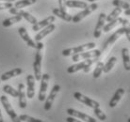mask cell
Listing matches in <instances>:
<instances>
[{"label": "cell", "mask_w": 130, "mask_h": 122, "mask_svg": "<svg viewBox=\"0 0 130 122\" xmlns=\"http://www.w3.org/2000/svg\"><path fill=\"white\" fill-rule=\"evenodd\" d=\"M59 90H60V86L59 85H55L52 87V89L50 91V94H49L48 97L45 99V103H44V106H43V108H44L45 111H49V110L51 109L53 103L55 100V98L57 97L58 93L59 92Z\"/></svg>", "instance_id": "obj_10"}, {"label": "cell", "mask_w": 130, "mask_h": 122, "mask_svg": "<svg viewBox=\"0 0 130 122\" xmlns=\"http://www.w3.org/2000/svg\"><path fill=\"white\" fill-rule=\"evenodd\" d=\"M22 17L19 16V15H14V16L10 17V18H7L3 21L2 23V25H3L4 27H10V26H13L14 24H16V23H19L22 21Z\"/></svg>", "instance_id": "obj_25"}, {"label": "cell", "mask_w": 130, "mask_h": 122, "mask_svg": "<svg viewBox=\"0 0 130 122\" xmlns=\"http://www.w3.org/2000/svg\"><path fill=\"white\" fill-rule=\"evenodd\" d=\"M42 49L43 43L42 42H37V53L35 55V60L33 62V71L34 77L37 81H41L42 79Z\"/></svg>", "instance_id": "obj_1"}, {"label": "cell", "mask_w": 130, "mask_h": 122, "mask_svg": "<svg viewBox=\"0 0 130 122\" xmlns=\"http://www.w3.org/2000/svg\"><path fill=\"white\" fill-rule=\"evenodd\" d=\"M67 114H68L69 116L81 119V120H83V121H85V122H97L92 116H89V115H86L85 113L79 112L77 110L73 109V108H68V109H67Z\"/></svg>", "instance_id": "obj_11"}, {"label": "cell", "mask_w": 130, "mask_h": 122, "mask_svg": "<svg viewBox=\"0 0 130 122\" xmlns=\"http://www.w3.org/2000/svg\"><path fill=\"white\" fill-rule=\"evenodd\" d=\"M95 46H96V44L94 42H89V43H85V44L79 45V46H76V47L64 49L62 51V55L63 56H70V55H76V54H79V53H83L85 51L91 50V49L94 48Z\"/></svg>", "instance_id": "obj_3"}, {"label": "cell", "mask_w": 130, "mask_h": 122, "mask_svg": "<svg viewBox=\"0 0 130 122\" xmlns=\"http://www.w3.org/2000/svg\"><path fill=\"white\" fill-rule=\"evenodd\" d=\"M19 118L22 122H45L43 120H41V119L35 118L33 116H27V115H21V116H19Z\"/></svg>", "instance_id": "obj_32"}, {"label": "cell", "mask_w": 130, "mask_h": 122, "mask_svg": "<svg viewBox=\"0 0 130 122\" xmlns=\"http://www.w3.org/2000/svg\"><path fill=\"white\" fill-rule=\"evenodd\" d=\"M119 24L123 25V26H128L130 23L128 22L126 19H124V18L118 17V18H116V19H114V20H112V21H110V22L107 23V25H106V26H104L103 30H104V32L107 33L108 31H110L113 27H115L117 25H119Z\"/></svg>", "instance_id": "obj_15"}, {"label": "cell", "mask_w": 130, "mask_h": 122, "mask_svg": "<svg viewBox=\"0 0 130 122\" xmlns=\"http://www.w3.org/2000/svg\"><path fill=\"white\" fill-rule=\"evenodd\" d=\"M97 61H98V57H95V58H91V59H86V60H83L81 62H78L76 64L70 66L67 69V72L68 73H75L76 71L83 70L84 72L87 73L91 70V65L93 64V63H95V62H97Z\"/></svg>", "instance_id": "obj_2"}, {"label": "cell", "mask_w": 130, "mask_h": 122, "mask_svg": "<svg viewBox=\"0 0 130 122\" xmlns=\"http://www.w3.org/2000/svg\"><path fill=\"white\" fill-rule=\"evenodd\" d=\"M124 34V27L123 26V27H120L119 29H117L115 32L112 34V35L108 38V39L106 40V42L104 43V47H103V50H106V49L109 46V45L113 44L114 42H116L119 38H120L121 36H123Z\"/></svg>", "instance_id": "obj_17"}, {"label": "cell", "mask_w": 130, "mask_h": 122, "mask_svg": "<svg viewBox=\"0 0 130 122\" xmlns=\"http://www.w3.org/2000/svg\"><path fill=\"white\" fill-rule=\"evenodd\" d=\"M124 34L126 36L128 42H130V26H124Z\"/></svg>", "instance_id": "obj_36"}, {"label": "cell", "mask_w": 130, "mask_h": 122, "mask_svg": "<svg viewBox=\"0 0 130 122\" xmlns=\"http://www.w3.org/2000/svg\"><path fill=\"white\" fill-rule=\"evenodd\" d=\"M122 11H123V10H122V9H120V8H115V9H114V10L110 12V14L107 16V18H106V21L108 23V22H110V21H112V20L118 18V17H119V15L122 13Z\"/></svg>", "instance_id": "obj_30"}, {"label": "cell", "mask_w": 130, "mask_h": 122, "mask_svg": "<svg viewBox=\"0 0 130 122\" xmlns=\"http://www.w3.org/2000/svg\"><path fill=\"white\" fill-rule=\"evenodd\" d=\"M0 101H1V104L3 105L6 113L8 114V116H10V119L12 120V122H22L20 120L19 116H17V114L15 113L14 109L12 108V106L10 103V100L7 98V96L2 95V96L0 97Z\"/></svg>", "instance_id": "obj_4"}, {"label": "cell", "mask_w": 130, "mask_h": 122, "mask_svg": "<svg viewBox=\"0 0 130 122\" xmlns=\"http://www.w3.org/2000/svg\"><path fill=\"white\" fill-rule=\"evenodd\" d=\"M56 20V16L55 15H51V16H48L45 19L42 20L40 22L36 23L35 25L32 26V30L33 31H39V30H42V28L46 27L47 26H49L50 24H53L55 22Z\"/></svg>", "instance_id": "obj_16"}, {"label": "cell", "mask_w": 130, "mask_h": 122, "mask_svg": "<svg viewBox=\"0 0 130 122\" xmlns=\"http://www.w3.org/2000/svg\"><path fill=\"white\" fill-rule=\"evenodd\" d=\"M18 33H19L20 37L22 38V39L26 42V45H27L28 47L37 49V43L30 38V36L28 35V33H27V31H26V29L25 28V27H22V26L19 27V29H18Z\"/></svg>", "instance_id": "obj_14"}, {"label": "cell", "mask_w": 130, "mask_h": 122, "mask_svg": "<svg viewBox=\"0 0 130 122\" xmlns=\"http://www.w3.org/2000/svg\"><path fill=\"white\" fill-rule=\"evenodd\" d=\"M98 9V4L96 3H91V5H88L87 8H85L84 10L78 12L77 14H75V16L73 17V23H79L81 20H83L85 17H87L88 15H90L92 11H94Z\"/></svg>", "instance_id": "obj_6"}, {"label": "cell", "mask_w": 130, "mask_h": 122, "mask_svg": "<svg viewBox=\"0 0 130 122\" xmlns=\"http://www.w3.org/2000/svg\"><path fill=\"white\" fill-rule=\"evenodd\" d=\"M0 122H4L3 116H2V113H1V110H0Z\"/></svg>", "instance_id": "obj_39"}, {"label": "cell", "mask_w": 130, "mask_h": 122, "mask_svg": "<svg viewBox=\"0 0 130 122\" xmlns=\"http://www.w3.org/2000/svg\"><path fill=\"white\" fill-rule=\"evenodd\" d=\"M112 5L115 6L116 8H120L122 10H127L130 8V5L125 1L123 0H112Z\"/></svg>", "instance_id": "obj_31"}, {"label": "cell", "mask_w": 130, "mask_h": 122, "mask_svg": "<svg viewBox=\"0 0 130 122\" xmlns=\"http://www.w3.org/2000/svg\"><path fill=\"white\" fill-rule=\"evenodd\" d=\"M37 2V0H20V1H16L15 4H14V8H17V9H23V8H26L27 6H30V5H33Z\"/></svg>", "instance_id": "obj_26"}, {"label": "cell", "mask_w": 130, "mask_h": 122, "mask_svg": "<svg viewBox=\"0 0 130 122\" xmlns=\"http://www.w3.org/2000/svg\"><path fill=\"white\" fill-rule=\"evenodd\" d=\"M49 79H50V75L48 73H44L42 75L41 87H40L39 95H38V99L40 101H44L46 99V91H47V87H48Z\"/></svg>", "instance_id": "obj_9"}, {"label": "cell", "mask_w": 130, "mask_h": 122, "mask_svg": "<svg viewBox=\"0 0 130 122\" xmlns=\"http://www.w3.org/2000/svg\"><path fill=\"white\" fill-rule=\"evenodd\" d=\"M67 8H75V9H83L88 7V4L84 1H79V0H67L66 2Z\"/></svg>", "instance_id": "obj_23"}, {"label": "cell", "mask_w": 130, "mask_h": 122, "mask_svg": "<svg viewBox=\"0 0 130 122\" xmlns=\"http://www.w3.org/2000/svg\"><path fill=\"white\" fill-rule=\"evenodd\" d=\"M67 0H59V10L67 12V5H66Z\"/></svg>", "instance_id": "obj_34"}, {"label": "cell", "mask_w": 130, "mask_h": 122, "mask_svg": "<svg viewBox=\"0 0 130 122\" xmlns=\"http://www.w3.org/2000/svg\"><path fill=\"white\" fill-rule=\"evenodd\" d=\"M0 1H4V2H13L15 0H0Z\"/></svg>", "instance_id": "obj_40"}, {"label": "cell", "mask_w": 130, "mask_h": 122, "mask_svg": "<svg viewBox=\"0 0 130 122\" xmlns=\"http://www.w3.org/2000/svg\"><path fill=\"white\" fill-rule=\"evenodd\" d=\"M0 82H1V80H0Z\"/></svg>", "instance_id": "obj_43"}, {"label": "cell", "mask_w": 130, "mask_h": 122, "mask_svg": "<svg viewBox=\"0 0 130 122\" xmlns=\"http://www.w3.org/2000/svg\"><path fill=\"white\" fill-rule=\"evenodd\" d=\"M22 72H23V71H22L21 68H14L13 70H10V71H7V72L2 74L1 77H0V80L5 82L7 80H10V78H13L15 77V76H19V75L22 74Z\"/></svg>", "instance_id": "obj_20"}, {"label": "cell", "mask_w": 130, "mask_h": 122, "mask_svg": "<svg viewBox=\"0 0 130 122\" xmlns=\"http://www.w3.org/2000/svg\"><path fill=\"white\" fill-rule=\"evenodd\" d=\"M3 91L5 93L9 94L11 97H13V98H18V95H19L18 94V89L16 90L14 87H12L10 85H5L3 87Z\"/></svg>", "instance_id": "obj_27"}, {"label": "cell", "mask_w": 130, "mask_h": 122, "mask_svg": "<svg viewBox=\"0 0 130 122\" xmlns=\"http://www.w3.org/2000/svg\"><path fill=\"white\" fill-rule=\"evenodd\" d=\"M127 122H130V117L128 119H127Z\"/></svg>", "instance_id": "obj_42"}, {"label": "cell", "mask_w": 130, "mask_h": 122, "mask_svg": "<svg viewBox=\"0 0 130 122\" xmlns=\"http://www.w3.org/2000/svg\"><path fill=\"white\" fill-rule=\"evenodd\" d=\"M116 62H117V58L115 57V56H112V57L109 58V59L107 60V63H106V65L104 66V72L105 73L109 72V71L112 70V68L115 66Z\"/></svg>", "instance_id": "obj_28"}, {"label": "cell", "mask_w": 130, "mask_h": 122, "mask_svg": "<svg viewBox=\"0 0 130 122\" xmlns=\"http://www.w3.org/2000/svg\"><path fill=\"white\" fill-rule=\"evenodd\" d=\"M9 11H10V13L13 14V15H19V16H21L22 18H24V19L26 20L27 22L32 24V25H35L36 23H38L36 17L31 15L29 12H27L26 10H23L22 9H17V8L12 7V8H10Z\"/></svg>", "instance_id": "obj_7"}, {"label": "cell", "mask_w": 130, "mask_h": 122, "mask_svg": "<svg viewBox=\"0 0 130 122\" xmlns=\"http://www.w3.org/2000/svg\"><path fill=\"white\" fill-rule=\"evenodd\" d=\"M14 7L12 5L11 2H5V3H0V10H7V9H9L10 10V8H12Z\"/></svg>", "instance_id": "obj_35"}, {"label": "cell", "mask_w": 130, "mask_h": 122, "mask_svg": "<svg viewBox=\"0 0 130 122\" xmlns=\"http://www.w3.org/2000/svg\"><path fill=\"white\" fill-rule=\"evenodd\" d=\"M35 77L28 74L26 76V96L28 99H33L35 96Z\"/></svg>", "instance_id": "obj_12"}, {"label": "cell", "mask_w": 130, "mask_h": 122, "mask_svg": "<svg viewBox=\"0 0 130 122\" xmlns=\"http://www.w3.org/2000/svg\"><path fill=\"white\" fill-rule=\"evenodd\" d=\"M102 54L100 50H89V51H85L83 53H79L76 55H74L72 56V60L74 62H78L80 60H86V59H91V58L99 57Z\"/></svg>", "instance_id": "obj_5"}, {"label": "cell", "mask_w": 130, "mask_h": 122, "mask_svg": "<svg viewBox=\"0 0 130 122\" xmlns=\"http://www.w3.org/2000/svg\"><path fill=\"white\" fill-rule=\"evenodd\" d=\"M124 88H118V89L115 91L114 95L112 96L111 100H109V103H108L109 107H111V108H114L115 106L117 105L118 103L121 100V98L124 96Z\"/></svg>", "instance_id": "obj_21"}, {"label": "cell", "mask_w": 130, "mask_h": 122, "mask_svg": "<svg viewBox=\"0 0 130 122\" xmlns=\"http://www.w3.org/2000/svg\"><path fill=\"white\" fill-rule=\"evenodd\" d=\"M104 66L105 65H104L103 62H101V61L98 62L97 65H96V67H95V69H94V71H93V73H92L93 78L97 79V78L100 77L102 72L104 71Z\"/></svg>", "instance_id": "obj_29"}, {"label": "cell", "mask_w": 130, "mask_h": 122, "mask_svg": "<svg viewBox=\"0 0 130 122\" xmlns=\"http://www.w3.org/2000/svg\"><path fill=\"white\" fill-rule=\"evenodd\" d=\"M56 28V26L54 24H50L49 26H47L46 27L42 28V30H40L39 33H37L35 35V42H41L43 38H45L46 36L49 35L50 33H52Z\"/></svg>", "instance_id": "obj_19"}, {"label": "cell", "mask_w": 130, "mask_h": 122, "mask_svg": "<svg viewBox=\"0 0 130 122\" xmlns=\"http://www.w3.org/2000/svg\"><path fill=\"white\" fill-rule=\"evenodd\" d=\"M18 99H19V107L21 109H25L26 107V94L25 92V85L20 83L18 85Z\"/></svg>", "instance_id": "obj_18"}, {"label": "cell", "mask_w": 130, "mask_h": 122, "mask_svg": "<svg viewBox=\"0 0 130 122\" xmlns=\"http://www.w3.org/2000/svg\"><path fill=\"white\" fill-rule=\"evenodd\" d=\"M74 98H75V100H77L78 101L84 103L85 105L89 106V107H91L92 109H95V108L100 107V104H99L98 101L92 100V99H91V98H89V97H87V96H85V95H83V94L80 93V92H75V93H74Z\"/></svg>", "instance_id": "obj_8"}, {"label": "cell", "mask_w": 130, "mask_h": 122, "mask_svg": "<svg viewBox=\"0 0 130 122\" xmlns=\"http://www.w3.org/2000/svg\"><path fill=\"white\" fill-rule=\"evenodd\" d=\"M52 12L55 16L59 17V18L64 20V21H66V22H71L72 19H73V16L70 15L68 12H64V11L60 10L59 9H57V8H54V9H53Z\"/></svg>", "instance_id": "obj_22"}, {"label": "cell", "mask_w": 130, "mask_h": 122, "mask_svg": "<svg viewBox=\"0 0 130 122\" xmlns=\"http://www.w3.org/2000/svg\"><path fill=\"white\" fill-rule=\"evenodd\" d=\"M93 113H94V115L96 116L98 119H100L101 121H105V120H107V115L105 114L102 110L98 107V108H95L93 109Z\"/></svg>", "instance_id": "obj_33"}, {"label": "cell", "mask_w": 130, "mask_h": 122, "mask_svg": "<svg viewBox=\"0 0 130 122\" xmlns=\"http://www.w3.org/2000/svg\"><path fill=\"white\" fill-rule=\"evenodd\" d=\"M122 57H123L124 68L126 71H130V55L129 51L127 48L122 49Z\"/></svg>", "instance_id": "obj_24"}, {"label": "cell", "mask_w": 130, "mask_h": 122, "mask_svg": "<svg viewBox=\"0 0 130 122\" xmlns=\"http://www.w3.org/2000/svg\"><path fill=\"white\" fill-rule=\"evenodd\" d=\"M66 121L67 122H82L80 121V120H77L76 119V117H74V116H68L67 118H66Z\"/></svg>", "instance_id": "obj_37"}, {"label": "cell", "mask_w": 130, "mask_h": 122, "mask_svg": "<svg viewBox=\"0 0 130 122\" xmlns=\"http://www.w3.org/2000/svg\"><path fill=\"white\" fill-rule=\"evenodd\" d=\"M124 15H126V16H130V8L124 10Z\"/></svg>", "instance_id": "obj_38"}, {"label": "cell", "mask_w": 130, "mask_h": 122, "mask_svg": "<svg viewBox=\"0 0 130 122\" xmlns=\"http://www.w3.org/2000/svg\"><path fill=\"white\" fill-rule=\"evenodd\" d=\"M106 18H107V15L105 14L104 12L100 13V15L98 17V21L97 24H96V26L94 28V31H93V37L95 39H99L100 38L101 34H102V30L105 26V22H106Z\"/></svg>", "instance_id": "obj_13"}, {"label": "cell", "mask_w": 130, "mask_h": 122, "mask_svg": "<svg viewBox=\"0 0 130 122\" xmlns=\"http://www.w3.org/2000/svg\"><path fill=\"white\" fill-rule=\"evenodd\" d=\"M89 2H91V3H94L95 1H98V0H88Z\"/></svg>", "instance_id": "obj_41"}]
</instances>
